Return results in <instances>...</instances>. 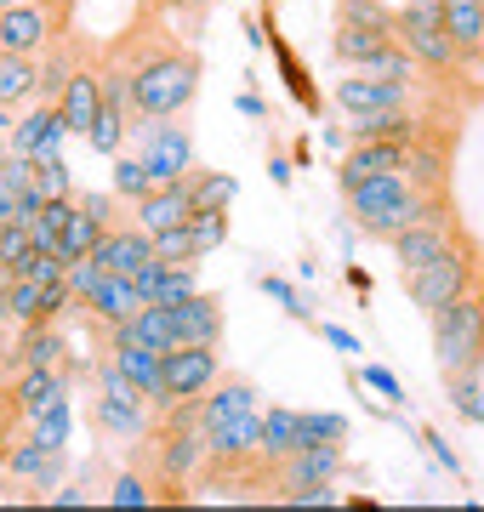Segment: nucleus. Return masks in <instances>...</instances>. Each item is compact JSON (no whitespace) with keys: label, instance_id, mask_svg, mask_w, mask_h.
<instances>
[{"label":"nucleus","instance_id":"09e8293b","mask_svg":"<svg viewBox=\"0 0 484 512\" xmlns=\"http://www.w3.org/2000/svg\"><path fill=\"white\" fill-rule=\"evenodd\" d=\"M0 131H6V109H0Z\"/></svg>","mask_w":484,"mask_h":512},{"label":"nucleus","instance_id":"a878e982","mask_svg":"<svg viewBox=\"0 0 484 512\" xmlns=\"http://www.w3.org/2000/svg\"><path fill=\"white\" fill-rule=\"evenodd\" d=\"M445 399H450V410H456L462 421L484 427V359H479V365H467L462 376H450V382H445Z\"/></svg>","mask_w":484,"mask_h":512},{"label":"nucleus","instance_id":"412c9836","mask_svg":"<svg viewBox=\"0 0 484 512\" xmlns=\"http://www.w3.org/2000/svg\"><path fill=\"white\" fill-rule=\"evenodd\" d=\"M445 35H450V46L462 52V63H479V57H484L479 0H445Z\"/></svg>","mask_w":484,"mask_h":512},{"label":"nucleus","instance_id":"39448f33","mask_svg":"<svg viewBox=\"0 0 484 512\" xmlns=\"http://www.w3.org/2000/svg\"><path fill=\"white\" fill-rule=\"evenodd\" d=\"M131 137H137V160L149 165L154 188L194 171V137H188V126H177V114L171 120H131Z\"/></svg>","mask_w":484,"mask_h":512},{"label":"nucleus","instance_id":"7c9ffc66","mask_svg":"<svg viewBox=\"0 0 484 512\" xmlns=\"http://www.w3.org/2000/svg\"><path fill=\"white\" fill-rule=\"evenodd\" d=\"M126 137H131V120H126V114H114V109H97L92 131H86V143H92V154H103V160H114Z\"/></svg>","mask_w":484,"mask_h":512},{"label":"nucleus","instance_id":"4468645a","mask_svg":"<svg viewBox=\"0 0 484 512\" xmlns=\"http://www.w3.org/2000/svg\"><path fill=\"white\" fill-rule=\"evenodd\" d=\"M171 319H177V342H223V296L217 291H194L183 302H166Z\"/></svg>","mask_w":484,"mask_h":512},{"label":"nucleus","instance_id":"0eeeda50","mask_svg":"<svg viewBox=\"0 0 484 512\" xmlns=\"http://www.w3.org/2000/svg\"><path fill=\"white\" fill-rule=\"evenodd\" d=\"M393 40L416 57V69H433V74H445V80H456V74L467 69L462 52L450 46V35H445V23H439V18H416V12L399 6V12H393Z\"/></svg>","mask_w":484,"mask_h":512},{"label":"nucleus","instance_id":"72a5a7b5","mask_svg":"<svg viewBox=\"0 0 484 512\" xmlns=\"http://www.w3.org/2000/svg\"><path fill=\"white\" fill-rule=\"evenodd\" d=\"M302 444H348V416H336V410H302Z\"/></svg>","mask_w":484,"mask_h":512},{"label":"nucleus","instance_id":"2eb2a0df","mask_svg":"<svg viewBox=\"0 0 484 512\" xmlns=\"http://www.w3.org/2000/svg\"><path fill=\"white\" fill-rule=\"evenodd\" d=\"M188 211H194V183L188 177H177V183L166 188H149L143 200H137V228H149V234H160V228H177V222H188Z\"/></svg>","mask_w":484,"mask_h":512},{"label":"nucleus","instance_id":"1a4fd4ad","mask_svg":"<svg viewBox=\"0 0 484 512\" xmlns=\"http://www.w3.org/2000/svg\"><path fill=\"white\" fill-rule=\"evenodd\" d=\"M467 222L462 211L450 205V211H439V217H422V222H410V228H399V234L388 239L393 245V262H399V274H410V268H422V262H433V256L445 251L450 239L462 234Z\"/></svg>","mask_w":484,"mask_h":512},{"label":"nucleus","instance_id":"f257e3e1","mask_svg":"<svg viewBox=\"0 0 484 512\" xmlns=\"http://www.w3.org/2000/svg\"><path fill=\"white\" fill-rule=\"evenodd\" d=\"M109 52L131 74V120H171V114L183 120V109L200 97V52L171 35L160 12H143L120 40H109Z\"/></svg>","mask_w":484,"mask_h":512},{"label":"nucleus","instance_id":"603ef678","mask_svg":"<svg viewBox=\"0 0 484 512\" xmlns=\"http://www.w3.org/2000/svg\"><path fill=\"white\" fill-rule=\"evenodd\" d=\"M0 6H12V0H0Z\"/></svg>","mask_w":484,"mask_h":512},{"label":"nucleus","instance_id":"a18cd8bd","mask_svg":"<svg viewBox=\"0 0 484 512\" xmlns=\"http://www.w3.org/2000/svg\"><path fill=\"white\" fill-rule=\"evenodd\" d=\"M234 109H240L245 120H262V114H268V109H262V97H257V92H240V97H234Z\"/></svg>","mask_w":484,"mask_h":512},{"label":"nucleus","instance_id":"ddd939ff","mask_svg":"<svg viewBox=\"0 0 484 512\" xmlns=\"http://www.w3.org/2000/svg\"><path fill=\"white\" fill-rule=\"evenodd\" d=\"M63 114H57V103H35V109L23 114L18 126H12V154H29V160H46V154H63Z\"/></svg>","mask_w":484,"mask_h":512},{"label":"nucleus","instance_id":"a19ab883","mask_svg":"<svg viewBox=\"0 0 484 512\" xmlns=\"http://www.w3.org/2000/svg\"><path fill=\"white\" fill-rule=\"evenodd\" d=\"M211 6H217V0H143V12H160V18H166V12H183V18H205Z\"/></svg>","mask_w":484,"mask_h":512},{"label":"nucleus","instance_id":"bb28decb","mask_svg":"<svg viewBox=\"0 0 484 512\" xmlns=\"http://www.w3.org/2000/svg\"><path fill=\"white\" fill-rule=\"evenodd\" d=\"M6 467H12V478H29V484H57L63 478V450H40V444L23 439L6 456Z\"/></svg>","mask_w":484,"mask_h":512},{"label":"nucleus","instance_id":"6e6552de","mask_svg":"<svg viewBox=\"0 0 484 512\" xmlns=\"http://www.w3.org/2000/svg\"><path fill=\"white\" fill-rule=\"evenodd\" d=\"M103 109V74H97V52H86L75 40V63H69V80L57 92V114H63V131L69 137H86Z\"/></svg>","mask_w":484,"mask_h":512},{"label":"nucleus","instance_id":"7ed1b4c3","mask_svg":"<svg viewBox=\"0 0 484 512\" xmlns=\"http://www.w3.org/2000/svg\"><path fill=\"white\" fill-rule=\"evenodd\" d=\"M479 239L467 234H456L445 245V251L433 256V262H422V268H410L405 274V296L410 302H416V308L422 313H433V308H445L450 296H462L467 285H473V279H479Z\"/></svg>","mask_w":484,"mask_h":512},{"label":"nucleus","instance_id":"4c0bfd02","mask_svg":"<svg viewBox=\"0 0 484 512\" xmlns=\"http://www.w3.org/2000/svg\"><path fill=\"white\" fill-rule=\"evenodd\" d=\"M154 490H149V478H137V473H120L109 484V507H149Z\"/></svg>","mask_w":484,"mask_h":512},{"label":"nucleus","instance_id":"58836bf2","mask_svg":"<svg viewBox=\"0 0 484 512\" xmlns=\"http://www.w3.org/2000/svg\"><path fill=\"white\" fill-rule=\"evenodd\" d=\"M257 285H262V291H268V296H274V302H280V308L291 313V319H308V308H302V296L291 291V285H285V279H274V274H262Z\"/></svg>","mask_w":484,"mask_h":512},{"label":"nucleus","instance_id":"393cba45","mask_svg":"<svg viewBox=\"0 0 484 512\" xmlns=\"http://www.w3.org/2000/svg\"><path fill=\"white\" fill-rule=\"evenodd\" d=\"M69 439H75V410H69V399H52L46 410L29 416V444H40V450H69Z\"/></svg>","mask_w":484,"mask_h":512},{"label":"nucleus","instance_id":"20e7f679","mask_svg":"<svg viewBox=\"0 0 484 512\" xmlns=\"http://www.w3.org/2000/svg\"><path fill=\"white\" fill-rule=\"evenodd\" d=\"M223 376V353L211 342H177L160 353V387H154V410H166L177 399H200L205 387Z\"/></svg>","mask_w":484,"mask_h":512},{"label":"nucleus","instance_id":"f8f14e48","mask_svg":"<svg viewBox=\"0 0 484 512\" xmlns=\"http://www.w3.org/2000/svg\"><path fill=\"white\" fill-rule=\"evenodd\" d=\"M52 18L40 12L35 0H12L0 6V52H23V57H40L52 46Z\"/></svg>","mask_w":484,"mask_h":512},{"label":"nucleus","instance_id":"c9c22d12","mask_svg":"<svg viewBox=\"0 0 484 512\" xmlns=\"http://www.w3.org/2000/svg\"><path fill=\"white\" fill-rule=\"evenodd\" d=\"M154 239V262H200V251H194V234H188V222H177V228H160Z\"/></svg>","mask_w":484,"mask_h":512},{"label":"nucleus","instance_id":"de8ad7c7","mask_svg":"<svg viewBox=\"0 0 484 512\" xmlns=\"http://www.w3.org/2000/svg\"><path fill=\"white\" fill-rule=\"evenodd\" d=\"M473 291H479V302H484V256H479V279H473Z\"/></svg>","mask_w":484,"mask_h":512},{"label":"nucleus","instance_id":"473e14b6","mask_svg":"<svg viewBox=\"0 0 484 512\" xmlns=\"http://www.w3.org/2000/svg\"><path fill=\"white\" fill-rule=\"evenodd\" d=\"M188 183H194V205H234V194H240V183L228 177V171H188Z\"/></svg>","mask_w":484,"mask_h":512},{"label":"nucleus","instance_id":"c85d7f7f","mask_svg":"<svg viewBox=\"0 0 484 512\" xmlns=\"http://www.w3.org/2000/svg\"><path fill=\"white\" fill-rule=\"evenodd\" d=\"M29 262H35V234H29V222H0V268L12 279H23Z\"/></svg>","mask_w":484,"mask_h":512},{"label":"nucleus","instance_id":"49530a36","mask_svg":"<svg viewBox=\"0 0 484 512\" xmlns=\"http://www.w3.org/2000/svg\"><path fill=\"white\" fill-rule=\"evenodd\" d=\"M52 507H86V495H80V490H57Z\"/></svg>","mask_w":484,"mask_h":512},{"label":"nucleus","instance_id":"423d86ee","mask_svg":"<svg viewBox=\"0 0 484 512\" xmlns=\"http://www.w3.org/2000/svg\"><path fill=\"white\" fill-rule=\"evenodd\" d=\"M456 143H462V126H456V120H445V126H439V120H422L416 137L405 143V177H410V188H422V194L450 188Z\"/></svg>","mask_w":484,"mask_h":512},{"label":"nucleus","instance_id":"5701e85b","mask_svg":"<svg viewBox=\"0 0 484 512\" xmlns=\"http://www.w3.org/2000/svg\"><path fill=\"white\" fill-rule=\"evenodd\" d=\"M382 46H393V35H382V29H354V23H336L331 35V57L342 63V69H365Z\"/></svg>","mask_w":484,"mask_h":512},{"label":"nucleus","instance_id":"4be33fe9","mask_svg":"<svg viewBox=\"0 0 484 512\" xmlns=\"http://www.w3.org/2000/svg\"><path fill=\"white\" fill-rule=\"evenodd\" d=\"M291 450H302V410H291V404L262 410V461L274 467V461H285Z\"/></svg>","mask_w":484,"mask_h":512},{"label":"nucleus","instance_id":"b1692460","mask_svg":"<svg viewBox=\"0 0 484 512\" xmlns=\"http://www.w3.org/2000/svg\"><path fill=\"white\" fill-rule=\"evenodd\" d=\"M35 80H40V57H23V52H0V109H18L35 97Z\"/></svg>","mask_w":484,"mask_h":512},{"label":"nucleus","instance_id":"a211bd4d","mask_svg":"<svg viewBox=\"0 0 484 512\" xmlns=\"http://www.w3.org/2000/svg\"><path fill=\"white\" fill-rule=\"evenodd\" d=\"M257 382H245V376H217V382L200 393V433L211 421H228V416H251L257 410Z\"/></svg>","mask_w":484,"mask_h":512},{"label":"nucleus","instance_id":"6ab92c4d","mask_svg":"<svg viewBox=\"0 0 484 512\" xmlns=\"http://www.w3.org/2000/svg\"><path fill=\"white\" fill-rule=\"evenodd\" d=\"M92 421L103 439H143L154 421H149V404L137 399H114V393H97L92 399Z\"/></svg>","mask_w":484,"mask_h":512},{"label":"nucleus","instance_id":"9b49d317","mask_svg":"<svg viewBox=\"0 0 484 512\" xmlns=\"http://www.w3.org/2000/svg\"><path fill=\"white\" fill-rule=\"evenodd\" d=\"M149 256H154V239H149V228H137V222H109L103 239L92 245L97 274H126L131 279Z\"/></svg>","mask_w":484,"mask_h":512},{"label":"nucleus","instance_id":"3c124183","mask_svg":"<svg viewBox=\"0 0 484 512\" xmlns=\"http://www.w3.org/2000/svg\"><path fill=\"white\" fill-rule=\"evenodd\" d=\"M0 160H6V148H0Z\"/></svg>","mask_w":484,"mask_h":512},{"label":"nucleus","instance_id":"f3484780","mask_svg":"<svg viewBox=\"0 0 484 512\" xmlns=\"http://www.w3.org/2000/svg\"><path fill=\"white\" fill-rule=\"evenodd\" d=\"M80 308L92 313L97 325H126L131 313L143 308V296H137V285L126 274H97V285L80 296Z\"/></svg>","mask_w":484,"mask_h":512},{"label":"nucleus","instance_id":"f03ea898","mask_svg":"<svg viewBox=\"0 0 484 512\" xmlns=\"http://www.w3.org/2000/svg\"><path fill=\"white\" fill-rule=\"evenodd\" d=\"M479 359H484V302L467 285L445 308H433V365H439V382H450Z\"/></svg>","mask_w":484,"mask_h":512},{"label":"nucleus","instance_id":"79ce46f5","mask_svg":"<svg viewBox=\"0 0 484 512\" xmlns=\"http://www.w3.org/2000/svg\"><path fill=\"white\" fill-rule=\"evenodd\" d=\"M291 507H336L342 495H336V478L331 484H308V490H297V495H285Z\"/></svg>","mask_w":484,"mask_h":512},{"label":"nucleus","instance_id":"cd10ccee","mask_svg":"<svg viewBox=\"0 0 484 512\" xmlns=\"http://www.w3.org/2000/svg\"><path fill=\"white\" fill-rule=\"evenodd\" d=\"M63 330L57 325H23L18 336V365H57L63 359Z\"/></svg>","mask_w":484,"mask_h":512},{"label":"nucleus","instance_id":"c03bdc74","mask_svg":"<svg viewBox=\"0 0 484 512\" xmlns=\"http://www.w3.org/2000/svg\"><path fill=\"white\" fill-rule=\"evenodd\" d=\"M319 336H325L331 348H342V353H359V336H354V330H342V325H319Z\"/></svg>","mask_w":484,"mask_h":512},{"label":"nucleus","instance_id":"c756f323","mask_svg":"<svg viewBox=\"0 0 484 512\" xmlns=\"http://www.w3.org/2000/svg\"><path fill=\"white\" fill-rule=\"evenodd\" d=\"M188 234H194V251H217V245H223L228 239V211L223 205H194V211H188Z\"/></svg>","mask_w":484,"mask_h":512},{"label":"nucleus","instance_id":"ea45409f","mask_svg":"<svg viewBox=\"0 0 484 512\" xmlns=\"http://www.w3.org/2000/svg\"><path fill=\"white\" fill-rule=\"evenodd\" d=\"M365 382H371L376 393H382V399H393V404H410V399H405V382H399L393 370H382V365H365Z\"/></svg>","mask_w":484,"mask_h":512},{"label":"nucleus","instance_id":"37998d69","mask_svg":"<svg viewBox=\"0 0 484 512\" xmlns=\"http://www.w3.org/2000/svg\"><path fill=\"white\" fill-rule=\"evenodd\" d=\"M428 456L439 461V467H445L450 478H462V461H456V456H450V450H445V439H439V433H428Z\"/></svg>","mask_w":484,"mask_h":512},{"label":"nucleus","instance_id":"f704fd0d","mask_svg":"<svg viewBox=\"0 0 484 512\" xmlns=\"http://www.w3.org/2000/svg\"><path fill=\"white\" fill-rule=\"evenodd\" d=\"M149 165L137 160V154H114V194H120V200H143V194H149Z\"/></svg>","mask_w":484,"mask_h":512},{"label":"nucleus","instance_id":"dca6fc26","mask_svg":"<svg viewBox=\"0 0 484 512\" xmlns=\"http://www.w3.org/2000/svg\"><path fill=\"white\" fill-rule=\"evenodd\" d=\"M262 40H268V52H274V63H280V80H285V92H291V103H302V114H314L319 120V86H314V74L297 63V52H291V40L274 29V18H262Z\"/></svg>","mask_w":484,"mask_h":512},{"label":"nucleus","instance_id":"8fccbe9b","mask_svg":"<svg viewBox=\"0 0 484 512\" xmlns=\"http://www.w3.org/2000/svg\"><path fill=\"white\" fill-rule=\"evenodd\" d=\"M479 18H484V0H479Z\"/></svg>","mask_w":484,"mask_h":512},{"label":"nucleus","instance_id":"2f4dec72","mask_svg":"<svg viewBox=\"0 0 484 512\" xmlns=\"http://www.w3.org/2000/svg\"><path fill=\"white\" fill-rule=\"evenodd\" d=\"M336 23H354V29H382V35H393V6H382V0H336Z\"/></svg>","mask_w":484,"mask_h":512},{"label":"nucleus","instance_id":"9d476101","mask_svg":"<svg viewBox=\"0 0 484 512\" xmlns=\"http://www.w3.org/2000/svg\"><path fill=\"white\" fill-rule=\"evenodd\" d=\"M336 109L342 114H376V109H410V80H393V74H371L359 69L348 80H336Z\"/></svg>","mask_w":484,"mask_h":512},{"label":"nucleus","instance_id":"e433bc0d","mask_svg":"<svg viewBox=\"0 0 484 512\" xmlns=\"http://www.w3.org/2000/svg\"><path fill=\"white\" fill-rule=\"evenodd\" d=\"M35 188L46 194V200H63V194H75V177H69L63 154H46V160H35Z\"/></svg>","mask_w":484,"mask_h":512},{"label":"nucleus","instance_id":"aec40b11","mask_svg":"<svg viewBox=\"0 0 484 512\" xmlns=\"http://www.w3.org/2000/svg\"><path fill=\"white\" fill-rule=\"evenodd\" d=\"M422 126L416 109H376V114H348V137L354 143H410Z\"/></svg>","mask_w":484,"mask_h":512}]
</instances>
